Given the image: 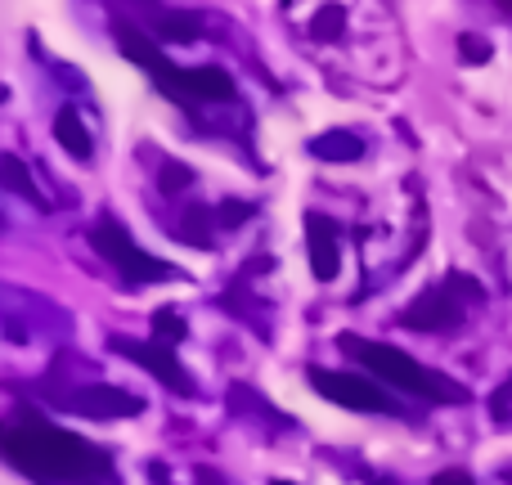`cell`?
<instances>
[{
  "instance_id": "7402d4cb",
  "label": "cell",
  "mask_w": 512,
  "mask_h": 485,
  "mask_svg": "<svg viewBox=\"0 0 512 485\" xmlns=\"http://www.w3.org/2000/svg\"><path fill=\"white\" fill-rule=\"evenodd\" d=\"M495 9H499L504 18H512V0H495Z\"/></svg>"
},
{
  "instance_id": "7a4b0ae2",
  "label": "cell",
  "mask_w": 512,
  "mask_h": 485,
  "mask_svg": "<svg viewBox=\"0 0 512 485\" xmlns=\"http://www.w3.org/2000/svg\"><path fill=\"white\" fill-rule=\"evenodd\" d=\"M337 346H342L355 364H364L369 373H378L382 382H391L396 391H405V396L436 400V405H459V400H463L459 382H450L445 373L423 369L418 360H409L405 351H396V346H387V342H369V337L342 333V337H337Z\"/></svg>"
},
{
  "instance_id": "3957f363",
  "label": "cell",
  "mask_w": 512,
  "mask_h": 485,
  "mask_svg": "<svg viewBox=\"0 0 512 485\" xmlns=\"http://www.w3.org/2000/svg\"><path fill=\"white\" fill-rule=\"evenodd\" d=\"M481 301H486L481 283L454 270V274H445L436 288H427L423 297L409 301L405 315H400V324H405V328H418V333H445V328L463 324L468 306H481Z\"/></svg>"
},
{
  "instance_id": "ba28073f",
  "label": "cell",
  "mask_w": 512,
  "mask_h": 485,
  "mask_svg": "<svg viewBox=\"0 0 512 485\" xmlns=\"http://www.w3.org/2000/svg\"><path fill=\"white\" fill-rule=\"evenodd\" d=\"M59 409L95 418V423H113V418H135L144 409V400L122 387H108V382H90V387H77V391H68V396H59Z\"/></svg>"
},
{
  "instance_id": "2e32d148",
  "label": "cell",
  "mask_w": 512,
  "mask_h": 485,
  "mask_svg": "<svg viewBox=\"0 0 512 485\" xmlns=\"http://www.w3.org/2000/svg\"><path fill=\"white\" fill-rule=\"evenodd\" d=\"M153 333H158L162 342H180V337H185V319L171 306H162V310H153Z\"/></svg>"
},
{
  "instance_id": "52a82bcc",
  "label": "cell",
  "mask_w": 512,
  "mask_h": 485,
  "mask_svg": "<svg viewBox=\"0 0 512 485\" xmlns=\"http://www.w3.org/2000/svg\"><path fill=\"white\" fill-rule=\"evenodd\" d=\"M113 351L126 355L131 364H140V369H149L153 378L162 382V387L180 391V396H194V378H189L185 369H180L176 360V346L162 342V337H153V342H131V337H113Z\"/></svg>"
},
{
  "instance_id": "e0dca14e",
  "label": "cell",
  "mask_w": 512,
  "mask_h": 485,
  "mask_svg": "<svg viewBox=\"0 0 512 485\" xmlns=\"http://www.w3.org/2000/svg\"><path fill=\"white\" fill-rule=\"evenodd\" d=\"M185 185H194V171H189L185 162H167V167H162V176H158V189H162V194H180Z\"/></svg>"
},
{
  "instance_id": "30bf717a",
  "label": "cell",
  "mask_w": 512,
  "mask_h": 485,
  "mask_svg": "<svg viewBox=\"0 0 512 485\" xmlns=\"http://www.w3.org/2000/svg\"><path fill=\"white\" fill-rule=\"evenodd\" d=\"M54 140L81 162L95 153V140H90V131H86V122H81L77 108H59V117H54Z\"/></svg>"
},
{
  "instance_id": "4fadbf2b",
  "label": "cell",
  "mask_w": 512,
  "mask_h": 485,
  "mask_svg": "<svg viewBox=\"0 0 512 485\" xmlns=\"http://www.w3.org/2000/svg\"><path fill=\"white\" fill-rule=\"evenodd\" d=\"M0 185L9 189V194H18V198H27V203H36V207H45V198H41V189H36V180L27 176V167L14 158V153H5L0 158Z\"/></svg>"
},
{
  "instance_id": "277c9868",
  "label": "cell",
  "mask_w": 512,
  "mask_h": 485,
  "mask_svg": "<svg viewBox=\"0 0 512 485\" xmlns=\"http://www.w3.org/2000/svg\"><path fill=\"white\" fill-rule=\"evenodd\" d=\"M90 243H95V252L108 256V261L117 265V274H126L131 283H167L180 274L171 261H158V256H149L144 247H135V239L113 221V216H99L95 230H90Z\"/></svg>"
},
{
  "instance_id": "5b68a950",
  "label": "cell",
  "mask_w": 512,
  "mask_h": 485,
  "mask_svg": "<svg viewBox=\"0 0 512 485\" xmlns=\"http://www.w3.org/2000/svg\"><path fill=\"white\" fill-rule=\"evenodd\" d=\"M310 387L324 400L342 409H355V414H387L391 396L378 387V382L360 378V373H333V369H310Z\"/></svg>"
},
{
  "instance_id": "6da1fadb",
  "label": "cell",
  "mask_w": 512,
  "mask_h": 485,
  "mask_svg": "<svg viewBox=\"0 0 512 485\" xmlns=\"http://www.w3.org/2000/svg\"><path fill=\"white\" fill-rule=\"evenodd\" d=\"M5 459L14 463L23 477L41 485H99L113 481V459L99 445L81 441V436L63 432L50 423H18L0 441Z\"/></svg>"
},
{
  "instance_id": "603a6c76",
  "label": "cell",
  "mask_w": 512,
  "mask_h": 485,
  "mask_svg": "<svg viewBox=\"0 0 512 485\" xmlns=\"http://www.w3.org/2000/svg\"><path fill=\"white\" fill-rule=\"evenodd\" d=\"M270 485H292V481H270Z\"/></svg>"
},
{
  "instance_id": "44dd1931",
  "label": "cell",
  "mask_w": 512,
  "mask_h": 485,
  "mask_svg": "<svg viewBox=\"0 0 512 485\" xmlns=\"http://www.w3.org/2000/svg\"><path fill=\"white\" fill-rule=\"evenodd\" d=\"M198 481H203V485H225L221 477H216V472L212 468H198Z\"/></svg>"
},
{
  "instance_id": "9c48e42d",
  "label": "cell",
  "mask_w": 512,
  "mask_h": 485,
  "mask_svg": "<svg viewBox=\"0 0 512 485\" xmlns=\"http://www.w3.org/2000/svg\"><path fill=\"white\" fill-rule=\"evenodd\" d=\"M306 247H310V270H315L319 283L337 279L342 270V247H337V225L328 216L310 212L306 216Z\"/></svg>"
},
{
  "instance_id": "7c38bea8",
  "label": "cell",
  "mask_w": 512,
  "mask_h": 485,
  "mask_svg": "<svg viewBox=\"0 0 512 485\" xmlns=\"http://www.w3.org/2000/svg\"><path fill=\"white\" fill-rule=\"evenodd\" d=\"M310 153L324 162H355V158H364V140L351 131H324L310 140Z\"/></svg>"
},
{
  "instance_id": "8fae6325",
  "label": "cell",
  "mask_w": 512,
  "mask_h": 485,
  "mask_svg": "<svg viewBox=\"0 0 512 485\" xmlns=\"http://www.w3.org/2000/svg\"><path fill=\"white\" fill-rule=\"evenodd\" d=\"M194 99L225 104V99H234V77L225 68H189V104Z\"/></svg>"
},
{
  "instance_id": "5bb4252c",
  "label": "cell",
  "mask_w": 512,
  "mask_h": 485,
  "mask_svg": "<svg viewBox=\"0 0 512 485\" xmlns=\"http://www.w3.org/2000/svg\"><path fill=\"white\" fill-rule=\"evenodd\" d=\"M198 32H203V27H198L194 14H162L158 18V36H162V41H194Z\"/></svg>"
},
{
  "instance_id": "ac0fdd59",
  "label": "cell",
  "mask_w": 512,
  "mask_h": 485,
  "mask_svg": "<svg viewBox=\"0 0 512 485\" xmlns=\"http://www.w3.org/2000/svg\"><path fill=\"white\" fill-rule=\"evenodd\" d=\"M459 54H463V63H486L490 59V41H486V36L463 32L459 36Z\"/></svg>"
},
{
  "instance_id": "8992f818",
  "label": "cell",
  "mask_w": 512,
  "mask_h": 485,
  "mask_svg": "<svg viewBox=\"0 0 512 485\" xmlns=\"http://www.w3.org/2000/svg\"><path fill=\"white\" fill-rule=\"evenodd\" d=\"M117 45H122V54L131 63H140L144 72H149L153 81H158V90L167 99H176V104H189V68H176V63L171 59H162L158 54V45H149L144 41L140 32H135V27H117Z\"/></svg>"
},
{
  "instance_id": "d6986e66",
  "label": "cell",
  "mask_w": 512,
  "mask_h": 485,
  "mask_svg": "<svg viewBox=\"0 0 512 485\" xmlns=\"http://www.w3.org/2000/svg\"><path fill=\"white\" fill-rule=\"evenodd\" d=\"M252 216V203H225L221 207V225H243Z\"/></svg>"
},
{
  "instance_id": "9a60e30c",
  "label": "cell",
  "mask_w": 512,
  "mask_h": 485,
  "mask_svg": "<svg viewBox=\"0 0 512 485\" xmlns=\"http://www.w3.org/2000/svg\"><path fill=\"white\" fill-rule=\"evenodd\" d=\"M207 221H212V212L207 207H194V212L185 216V225H180V239L194 243V247H212V234H207Z\"/></svg>"
},
{
  "instance_id": "ffe728a7",
  "label": "cell",
  "mask_w": 512,
  "mask_h": 485,
  "mask_svg": "<svg viewBox=\"0 0 512 485\" xmlns=\"http://www.w3.org/2000/svg\"><path fill=\"white\" fill-rule=\"evenodd\" d=\"M432 485H477V481H472L463 468H445V472H436L432 477Z\"/></svg>"
}]
</instances>
